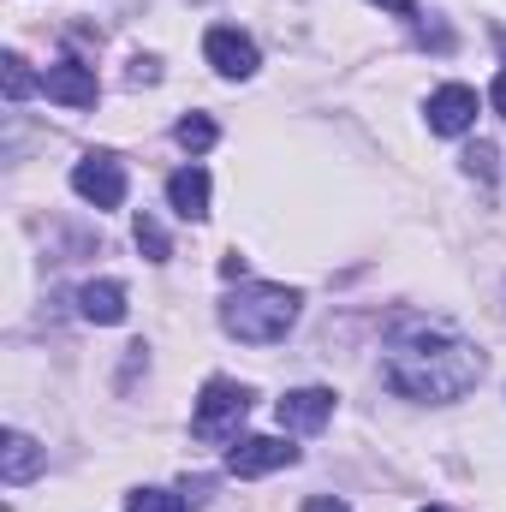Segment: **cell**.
<instances>
[{"label":"cell","mask_w":506,"mask_h":512,"mask_svg":"<svg viewBox=\"0 0 506 512\" xmlns=\"http://www.w3.org/2000/svg\"><path fill=\"white\" fill-rule=\"evenodd\" d=\"M381 376L393 393L441 405V399H465L471 387L483 382V352L477 340H465L453 322H429V316H405L387 334L381 352Z\"/></svg>","instance_id":"6da1fadb"},{"label":"cell","mask_w":506,"mask_h":512,"mask_svg":"<svg viewBox=\"0 0 506 512\" xmlns=\"http://www.w3.org/2000/svg\"><path fill=\"white\" fill-rule=\"evenodd\" d=\"M298 304H304V298H298L292 286H268V280H256V286H239V292L221 304V328H227L233 340H245V346H274V340L292 334Z\"/></svg>","instance_id":"7a4b0ae2"},{"label":"cell","mask_w":506,"mask_h":512,"mask_svg":"<svg viewBox=\"0 0 506 512\" xmlns=\"http://www.w3.org/2000/svg\"><path fill=\"white\" fill-rule=\"evenodd\" d=\"M245 417H251V387H239V382H227V376H215V382L197 393L191 435H197V441H209V447H221V441H239Z\"/></svg>","instance_id":"3957f363"},{"label":"cell","mask_w":506,"mask_h":512,"mask_svg":"<svg viewBox=\"0 0 506 512\" xmlns=\"http://www.w3.org/2000/svg\"><path fill=\"white\" fill-rule=\"evenodd\" d=\"M72 191H78L84 203H96V209H120V203H126V167H120L108 149H96V155H84V161L72 167Z\"/></svg>","instance_id":"277c9868"},{"label":"cell","mask_w":506,"mask_h":512,"mask_svg":"<svg viewBox=\"0 0 506 512\" xmlns=\"http://www.w3.org/2000/svg\"><path fill=\"white\" fill-rule=\"evenodd\" d=\"M286 465H298V447H286L280 435H239L227 447L233 477H268V471H286Z\"/></svg>","instance_id":"5b68a950"},{"label":"cell","mask_w":506,"mask_h":512,"mask_svg":"<svg viewBox=\"0 0 506 512\" xmlns=\"http://www.w3.org/2000/svg\"><path fill=\"white\" fill-rule=\"evenodd\" d=\"M203 60L221 72V78H251L256 66V42L245 36V30H233V24H215L209 36H203Z\"/></svg>","instance_id":"8992f818"},{"label":"cell","mask_w":506,"mask_h":512,"mask_svg":"<svg viewBox=\"0 0 506 512\" xmlns=\"http://www.w3.org/2000/svg\"><path fill=\"white\" fill-rule=\"evenodd\" d=\"M274 417H280V429L316 435V429L334 417V387H292V393L274 399Z\"/></svg>","instance_id":"52a82bcc"},{"label":"cell","mask_w":506,"mask_h":512,"mask_svg":"<svg viewBox=\"0 0 506 512\" xmlns=\"http://www.w3.org/2000/svg\"><path fill=\"white\" fill-rule=\"evenodd\" d=\"M471 126H477V90H465V84H441V90L429 96V131H441V137H465Z\"/></svg>","instance_id":"ba28073f"},{"label":"cell","mask_w":506,"mask_h":512,"mask_svg":"<svg viewBox=\"0 0 506 512\" xmlns=\"http://www.w3.org/2000/svg\"><path fill=\"white\" fill-rule=\"evenodd\" d=\"M42 90H48V102H60V108H96V72L84 66V60H60V66H48V78H42Z\"/></svg>","instance_id":"9c48e42d"},{"label":"cell","mask_w":506,"mask_h":512,"mask_svg":"<svg viewBox=\"0 0 506 512\" xmlns=\"http://www.w3.org/2000/svg\"><path fill=\"white\" fill-rule=\"evenodd\" d=\"M36 471H42V447L24 429H6V441H0V477H6V489H24Z\"/></svg>","instance_id":"30bf717a"},{"label":"cell","mask_w":506,"mask_h":512,"mask_svg":"<svg viewBox=\"0 0 506 512\" xmlns=\"http://www.w3.org/2000/svg\"><path fill=\"white\" fill-rule=\"evenodd\" d=\"M78 310H84V322L114 328V322H126V286L120 280H90V286H78Z\"/></svg>","instance_id":"8fae6325"},{"label":"cell","mask_w":506,"mask_h":512,"mask_svg":"<svg viewBox=\"0 0 506 512\" xmlns=\"http://www.w3.org/2000/svg\"><path fill=\"white\" fill-rule=\"evenodd\" d=\"M167 203H173L185 221H203V215H209V173H203V167H179V173L167 179Z\"/></svg>","instance_id":"7c38bea8"},{"label":"cell","mask_w":506,"mask_h":512,"mask_svg":"<svg viewBox=\"0 0 506 512\" xmlns=\"http://www.w3.org/2000/svg\"><path fill=\"white\" fill-rule=\"evenodd\" d=\"M131 239H137V251L149 256V262H167V256H173V245H167V233H161L155 215H137V221H131Z\"/></svg>","instance_id":"4fadbf2b"},{"label":"cell","mask_w":506,"mask_h":512,"mask_svg":"<svg viewBox=\"0 0 506 512\" xmlns=\"http://www.w3.org/2000/svg\"><path fill=\"white\" fill-rule=\"evenodd\" d=\"M173 137H179L191 155H203V149H215V137H221V131H215V120H209V114H185V120L173 126Z\"/></svg>","instance_id":"5bb4252c"},{"label":"cell","mask_w":506,"mask_h":512,"mask_svg":"<svg viewBox=\"0 0 506 512\" xmlns=\"http://www.w3.org/2000/svg\"><path fill=\"white\" fill-rule=\"evenodd\" d=\"M0 66H6V102L18 108V102H24V96L36 90V78H30V60H24V54H6Z\"/></svg>","instance_id":"9a60e30c"},{"label":"cell","mask_w":506,"mask_h":512,"mask_svg":"<svg viewBox=\"0 0 506 512\" xmlns=\"http://www.w3.org/2000/svg\"><path fill=\"white\" fill-rule=\"evenodd\" d=\"M126 512H185V495H173V489H137V495H126Z\"/></svg>","instance_id":"2e32d148"},{"label":"cell","mask_w":506,"mask_h":512,"mask_svg":"<svg viewBox=\"0 0 506 512\" xmlns=\"http://www.w3.org/2000/svg\"><path fill=\"white\" fill-rule=\"evenodd\" d=\"M465 173L471 179H495V143H471L465 149Z\"/></svg>","instance_id":"e0dca14e"},{"label":"cell","mask_w":506,"mask_h":512,"mask_svg":"<svg viewBox=\"0 0 506 512\" xmlns=\"http://www.w3.org/2000/svg\"><path fill=\"white\" fill-rule=\"evenodd\" d=\"M304 512H352L340 495H316V501H304Z\"/></svg>","instance_id":"ac0fdd59"},{"label":"cell","mask_w":506,"mask_h":512,"mask_svg":"<svg viewBox=\"0 0 506 512\" xmlns=\"http://www.w3.org/2000/svg\"><path fill=\"white\" fill-rule=\"evenodd\" d=\"M489 102H495V114L506 120V72H495V84H489Z\"/></svg>","instance_id":"d6986e66"},{"label":"cell","mask_w":506,"mask_h":512,"mask_svg":"<svg viewBox=\"0 0 506 512\" xmlns=\"http://www.w3.org/2000/svg\"><path fill=\"white\" fill-rule=\"evenodd\" d=\"M370 6H381V12H417V0H370Z\"/></svg>","instance_id":"ffe728a7"},{"label":"cell","mask_w":506,"mask_h":512,"mask_svg":"<svg viewBox=\"0 0 506 512\" xmlns=\"http://www.w3.org/2000/svg\"><path fill=\"white\" fill-rule=\"evenodd\" d=\"M423 512H447V507H423Z\"/></svg>","instance_id":"44dd1931"}]
</instances>
